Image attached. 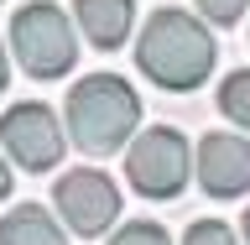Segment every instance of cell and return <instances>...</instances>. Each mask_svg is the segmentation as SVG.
<instances>
[{
  "label": "cell",
  "instance_id": "3",
  "mask_svg": "<svg viewBox=\"0 0 250 245\" xmlns=\"http://www.w3.org/2000/svg\"><path fill=\"white\" fill-rule=\"evenodd\" d=\"M11 47L21 68L31 78H62L73 68L78 58V37H73V21L58 11V5H47V0H31L21 5L11 21Z\"/></svg>",
  "mask_w": 250,
  "mask_h": 245
},
{
  "label": "cell",
  "instance_id": "10",
  "mask_svg": "<svg viewBox=\"0 0 250 245\" xmlns=\"http://www.w3.org/2000/svg\"><path fill=\"white\" fill-rule=\"evenodd\" d=\"M219 110H224L234 125L250 131V68H240V73H229L219 84Z\"/></svg>",
  "mask_w": 250,
  "mask_h": 245
},
{
  "label": "cell",
  "instance_id": "13",
  "mask_svg": "<svg viewBox=\"0 0 250 245\" xmlns=\"http://www.w3.org/2000/svg\"><path fill=\"white\" fill-rule=\"evenodd\" d=\"M193 5H198L203 21H214V26H234V21L245 16L250 0H193Z\"/></svg>",
  "mask_w": 250,
  "mask_h": 245
},
{
  "label": "cell",
  "instance_id": "2",
  "mask_svg": "<svg viewBox=\"0 0 250 245\" xmlns=\"http://www.w3.org/2000/svg\"><path fill=\"white\" fill-rule=\"evenodd\" d=\"M141 125V99L136 89L115 73H89L68 89V136L89 156L125 152Z\"/></svg>",
  "mask_w": 250,
  "mask_h": 245
},
{
  "label": "cell",
  "instance_id": "6",
  "mask_svg": "<svg viewBox=\"0 0 250 245\" xmlns=\"http://www.w3.org/2000/svg\"><path fill=\"white\" fill-rule=\"evenodd\" d=\"M0 141H5V152H11L16 167H26V172H52L62 162V125L58 115L47 105H11L5 115H0Z\"/></svg>",
  "mask_w": 250,
  "mask_h": 245
},
{
  "label": "cell",
  "instance_id": "7",
  "mask_svg": "<svg viewBox=\"0 0 250 245\" xmlns=\"http://www.w3.org/2000/svg\"><path fill=\"white\" fill-rule=\"evenodd\" d=\"M193 167H198L203 193H214V199H240L250 188V141L224 136V131H208V136L198 141Z\"/></svg>",
  "mask_w": 250,
  "mask_h": 245
},
{
  "label": "cell",
  "instance_id": "12",
  "mask_svg": "<svg viewBox=\"0 0 250 245\" xmlns=\"http://www.w3.org/2000/svg\"><path fill=\"white\" fill-rule=\"evenodd\" d=\"M183 245H240L234 240L229 224H219V219H198V224H188V240Z\"/></svg>",
  "mask_w": 250,
  "mask_h": 245
},
{
  "label": "cell",
  "instance_id": "4",
  "mask_svg": "<svg viewBox=\"0 0 250 245\" xmlns=\"http://www.w3.org/2000/svg\"><path fill=\"white\" fill-rule=\"evenodd\" d=\"M188 172H193V146L183 141V131L172 125H151L130 141L125 152V178L136 193L146 199H177L188 188Z\"/></svg>",
  "mask_w": 250,
  "mask_h": 245
},
{
  "label": "cell",
  "instance_id": "16",
  "mask_svg": "<svg viewBox=\"0 0 250 245\" xmlns=\"http://www.w3.org/2000/svg\"><path fill=\"white\" fill-rule=\"evenodd\" d=\"M240 230H245V245H250V203H245V219H240Z\"/></svg>",
  "mask_w": 250,
  "mask_h": 245
},
{
  "label": "cell",
  "instance_id": "15",
  "mask_svg": "<svg viewBox=\"0 0 250 245\" xmlns=\"http://www.w3.org/2000/svg\"><path fill=\"white\" fill-rule=\"evenodd\" d=\"M5 193H11V167L0 162V199H5Z\"/></svg>",
  "mask_w": 250,
  "mask_h": 245
},
{
  "label": "cell",
  "instance_id": "9",
  "mask_svg": "<svg viewBox=\"0 0 250 245\" xmlns=\"http://www.w3.org/2000/svg\"><path fill=\"white\" fill-rule=\"evenodd\" d=\"M0 245H68V230H58L42 203H16L0 219Z\"/></svg>",
  "mask_w": 250,
  "mask_h": 245
},
{
  "label": "cell",
  "instance_id": "1",
  "mask_svg": "<svg viewBox=\"0 0 250 245\" xmlns=\"http://www.w3.org/2000/svg\"><path fill=\"white\" fill-rule=\"evenodd\" d=\"M136 63H141V73L151 78L156 89L188 94V89H198L203 78L214 73L219 42H214V31L203 26L198 16L177 11V5H162V11H151V21L141 26Z\"/></svg>",
  "mask_w": 250,
  "mask_h": 245
},
{
  "label": "cell",
  "instance_id": "14",
  "mask_svg": "<svg viewBox=\"0 0 250 245\" xmlns=\"http://www.w3.org/2000/svg\"><path fill=\"white\" fill-rule=\"evenodd\" d=\"M11 84V63H5V47H0V89Z\"/></svg>",
  "mask_w": 250,
  "mask_h": 245
},
{
  "label": "cell",
  "instance_id": "5",
  "mask_svg": "<svg viewBox=\"0 0 250 245\" xmlns=\"http://www.w3.org/2000/svg\"><path fill=\"white\" fill-rule=\"evenodd\" d=\"M52 199H58L62 224H68L73 235H83V240L104 235L109 224H115V214H120V188L109 183L99 167H73V172H62L58 188H52Z\"/></svg>",
  "mask_w": 250,
  "mask_h": 245
},
{
  "label": "cell",
  "instance_id": "8",
  "mask_svg": "<svg viewBox=\"0 0 250 245\" xmlns=\"http://www.w3.org/2000/svg\"><path fill=\"white\" fill-rule=\"evenodd\" d=\"M73 16H78V26H83V37L99 52H109L136 26V0H73Z\"/></svg>",
  "mask_w": 250,
  "mask_h": 245
},
{
  "label": "cell",
  "instance_id": "11",
  "mask_svg": "<svg viewBox=\"0 0 250 245\" xmlns=\"http://www.w3.org/2000/svg\"><path fill=\"white\" fill-rule=\"evenodd\" d=\"M109 245H172V240H167L162 224H151V219H130L125 230L109 235Z\"/></svg>",
  "mask_w": 250,
  "mask_h": 245
}]
</instances>
